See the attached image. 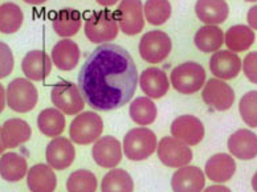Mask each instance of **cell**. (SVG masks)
I'll return each mask as SVG.
<instances>
[{
	"mask_svg": "<svg viewBox=\"0 0 257 192\" xmlns=\"http://www.w3.org/2000/svg\"><path fill=\"white\" fill-rule=\"evenodd\" d=\"M236 163L231 155L228 154H215L207 160L204 172L212 181L224 183L235 175Z\"/></svg>",
	"mask_w": 257,
	"mask_h": 192,
	"instance_id": "24",
	"label": "cell"
},
{
	"mask_svg": "<svg viewBox=\"0 0 257 192\" xmlns=\"http://www.w3.org/2000/svg\"><path fill=\"white\" fill-rule=\"evenodd\" d=\"M37 126H39L41 134H44L47 137H59L65 130V115L55 107L44 109L37 117Z\"/></svg>",
	"mask_w": 257,
	"mask_h": 192,
	"instance_id": "28",
	"label": "cell"
},
{
	"mask_svg": "<svg viewBox=\"0 0 257 192\" xmlns=\"http://www.w3.org/2000/svg\"><path fill=\"white\" fill-rule=\"evenodd\" d=\"M52 61L60 70H72L80 61L81 51L78 45L69 39H63L52 49Z\"/></svg>",
	"mask_w": 257,
	"mask_h": 192,
	"instance_id": "23",
	"label": "cell"
},
{
	"mask_svg": "<svg viewBox=\"0 0 257 192\" xmlns=\"http://www.w3.org/2000/svg\"><path fill=\"white\" fill-rule=\"evenodd\" d=\"M244 74L250 82L257 84V52H250L244 59Z\"/></svg>",
	"mask_w": 257,
	"mask_h": 192,
	"instance_id": "37",
	"label": "cell"
},
{
	"mask_svg": "<svg viewBox=\"0 0 257 192\" xmlns=\"http://www.w3.org/2000/svg\"><path fill=\"white\" fill-rule=\"evenodd\" d=\"M171 4L169 0H147L144 14L146 20L153 26H162L171 18Z\"/></svg>",
	"mask_w": 257,
	"mask_h": 192,
	"instance_id": "34",
	"label": "cell"
},
{
	"mask_svg": "<svg viewBox=\"0 0 257 192\" xmlns=\"http://www.w3.org/2000/svg\"><path fill=\"white\" fill-rule=\"evenodd\" d=\"M204 185L206 175L196 166L179 167L171 177L174 192H203Z\"/></svg>",
	"mask_w": 257,
	"mask_h": 192,
	"instance_id": "15",
	"label": "cell"
},
{
	"mask_svg": "<svg viewBox=\"0 0 257 192\" xmlns=\"http://www.w3.org/2000/svg\"><path fill=\"white\" fill-rule=\"evenodd\" d=\"M225 45L232 52H244L246 49H249L254 43V34L252 28L248 26H237L231 27L225 32L224 36Z\"/></svg>",
	"mask_w": 257,
	"mask_h": 192,
	"instance_id": "29",
	"label": "cell"
},
{
	"mask_svg": "<svg viewBox=\"0 0 257 192\" xmlns=\"http://www.w3.org/2000/svg\"><path fill=\"white\" fill-rule=\"evenodd\" d=\"M134 181L132 175L122 168L109 171L101 181V192H133Z\"/></svg>",
	"mask_w": 257,
	"mask_h": 192,
	"instance_id": "31",
	"label": "cell"
},
{
	"mask_svg": "<svg viewBox=\"0 0 257 192\" xmlns=\"http://www.w3.org/2000/svg\"><path fill=\"white\" fill-rule=\"evenodd\" d=\"M27 184L31 192H55L57 176L49 164L39 163L27 172Z\"/></svg>",
	"mask_w": 257,
	"mask_h": 192,
	"instance_id": "20",
	"label": "cell"
},
{
	"mask_svg": "<svg viewBox=\"0 0 257 192\" xmlns=\"http://www.w3.org/2000/svg\"><path fill=\"white\" fill-rule=\"evenodd\" d=\"M202 98L204 104L217 111H225L232 107L235 101V92L221 80L211 78L203 89Z\"/></svg>",
	"mask_w": 257,
	"mask_h": 192,
	"instance_id": "11",
	"label": "cell"
},
{
	"mask_svg": "<svg viewBox=\"0 0 257 192\" xmlns=\"http://www.w3.org/2000/svg\"><path fill=\"white\" fill-rule=\"evenodd\" d=\"M206 82V70L199 63L187 61L175 67L171 72V85L182 94L199 92Z\"/></svg>",
	"mask_w": 257,
	"mask_h": 192,
	"instance_id": "4",
	"label": "cell"
},
{
	"mask_svg": "<svg viewBox=\"0 0 257 192\" xmlns=\"http://www.w3.org/2000/svg\"><path fill=\"white\" fill-rule=\"evenodd\" d=\"M6 100H7V96H6V90L2 85H0V114L3 113L4 107H6Z\"/></svg>",
	"mask_w": 257,
	"mask_h": 192,
	"instance_id": "40",
	"label": "cell"
},
{
	"mask_svg": "<svg viewBox=\"0 0 257 192\" xmlns=\"http://www.w3.org/2000/svg\"><path fill=\"white\" fill-rule=\"evenodd\" d=\"M246 20H248V24H249L250 28H253V30L257 31V4L248 11Z\"/></svg>",
	"mask_w": 257,
	"mask_h": 192,
	"instance_id": "38",
	"label": "cell"
},
{
	"mask_svg": "<svg viewBox=\"0 0 257 192\" xmlns=\"http://www.w3.org/2000/svg\"><path fill=\"white\" fill-rule=\"evenodd\" d=\"M195 14L200 22L209 26L221 24L229 15V8L224 0H198L195 6Z\"/></svg>",
	"mask_w": 257,
	"mask_h": 192,
	"instance_id": "22",
	"label": "cell"
},
{
	"mask_svg": "<svg viewBox=\"0 0 257 192\" xmlns=\"http://www.w3.org/2000/svg\"><path fill=\"white\" fill-rule=\"evenodd\" d=\"M240 115L249 127H257V90H250L241 97Z\"/></svg>",
	"mask_w": 257,
	"mask_h": 192,
	"instance_id": "35",
	"label": "cell"
},
{
	"mask_svg": "<svg viewBox=\"0 0 257 192\" xmlns=\"http://www.w3.org/2000/svg\"><path fill=\"white\" fill-rule=\"evenodd\" d=\"M194 43L199 51L204 53L217 52L224 43V32L217 26H203L195 34Z\"/></svg>",
	"mask_w": 257,
	"mask_h": 192,
	"instance_id": "27",
	"label": "cell"
},
{
	"mask_svg": "<svg viewBox=\"0 0 257 192\" xmlns=\"http://www.w3.org/2000/svg\"><path fill=\"white\" fill-rule=\"evenodd\" d=\"M140 76L132 55L118 44L98 45L78 73V88L86 104L99 111L115 110L132 100Z\"/></svg>",
	"mask_w": 257,
	"mask_h": 192,
	"instance_id": "1",
	"label": "cell"
},
{
	"mask_svg": "<svg viewBox=\"0 0 257 192\" xmlns=\"http://www.w3.org/2000/svg\"><path fill=\"white\" fill-rule=\"evenodd\" d=\"M114 15L118 27L127 36H136L144 30V7L141 0H122Z\"/></svg>",
	"mask_w": 257,
	"mask_h": 192,
	"instance_id": "9",
	"label": "cell"
},
{
	"mask_svg": "<svg viewBox=\"0 0 257 192\" xmlns=\"http://www.w3.org/2000/svg\"><path fill=\"white\" fill-rule=\"evenodd\" d=\"M0 130H2V127H0ZM6 150V146H4L3 140H2V135H0V155H2V152Z\"/></svg>",
	"mask_w": 257,
	"mask_h": 192,
	"instance_id": "44",
	"label": "cell"
},
{
	"mask_svg": "<svg viewBox=\"0 0 257 192\" xmlns=\"http://www.w3.org/2000/svg\"><path fill=\"white\" fill-rule=\"evenodd\" d=\"M158 147L157 135L154 131L146 127H137L132 129L123 138L122 150L127 156L128 160L140 162L145 160L154 154Z\"/></svg>",
	"mask_w": 257,
	"mask_h": 192,
	"instance_id": "3",
	"label": "cell"
},
{
	"mask_svg": "<svg viewBox=\"0 0 257 192\" xmlns=\"http://www.w3.org/2000/svg\"><path fill=\"white\" fill-rule=\"evenodd\" d=\"M118 35V22L109 10L93 11L85 20V36L94 44H106Z\"/></svg>",
	"mask_w": 257,
	"mask_h": 192,
	"instance_id": "2",
	"label": "cell"
},
{
	"mask_svg": "<svg viewBox=\"0 0 257 192\" xmlns=\"http://www.w3.org/2000/svg\"><path fill=\"white\" fill-rule=\"evenodd\" d=\"M141 57L149 64H161L173 51V41L169 35L159 30L147 32L142 36L138 47Z\"/></svg>",
	"mask_w": 257,
	"mask_h": 192,
	"instance_id": "7",
	"label": "cell"
},
{
	"mask_svg": "<svg viewBox=\"0 0 257 192\" xmlns=\"http://www.w3.org/2000/svg\"><path fill=\"white\" fill-rule=\"evenodd\" d=\"M82 24L81 14L73 8H64L60 10L53 18V30L59 36L72 37L77 34Z\"/></svg>",
	"mask_w": 257,
	"mask_h": 192,
	"instance_id": "26",
	"label": "cell"
},
{
	"mask_svg": "<svg viewBox=\"0 0 257 192\" xmlns=\"http://www.w3.org/2000/svg\"><path fill=\"white\" fill-rule=\"evenodd\" d=\"M171 134L174 138L182 140L188 146L199 144L204 138V125L194 115H180L171 123Z\"/></svg>",
	"mask_w": 257,
	"mask_h": 192,
	"instance_id": "12",
	"label": "cell"
},
{
	"mask_svg": "<svg viewBox=\"0 0 257 192\" xmlns=\"http://www.w3.org/2000/svg\"><path fill=\"white\" fill-rule=\"evenodd\" d=\"M245 2H250V3H253V2H257V0H245Z\"/></svg>",
	"mask_w": 257,
	"mask_h": 192,
	"instance_id": "45",
	"label": "cell"
},
{
	"mask_svg": "<svg viewBox=\"0 0 257 192\" xmlns=\"http://www.w3.org/2000/svg\"><path fill=\"white\" fill-rule=\"evenodd\" d=\"M203 192H232V191L228 188V187H225V185L216 184V185H209V187H207Z\"/></svg>",
	"mask_w": 257,
	"mask_h": 192,
	"instance_id": "39",
	"label": "cell"
},
{
	"mask_svg": "<svg viewBox=\"0 0 257 192\" xmlns=\"http://www.w3.org/2000/svg\"><path fill=\"white\" fill-rule=\"evenodd\" d=\"M28 172L27 159L16 152H7L0 158V176L7 181H19Z\"/></svg>",
	"mask_w": 257,
	"mask_h": 192,
	"instance_id": "25",
	"label": "cell"
},
{
	"mask_svg": "<svg viewBox=\"0 0 257 192\" xmlns=\"http://www.w3.org/2000/svg\"><path fill=\"white\" fill-rule=\"evenodd\" d=\"M103 131V122L94 111H84L72 121L69 129L70 139L77 144L94 143Z\"/></svg>",
	"mask_w": 257,
	"mask_h": 192,
	"instance_id": "5",
	"label": "cell"
},
{
	"mask_svg": "<svg viewBox=\"0 0 257 192\" xmlns=\"http://www.w3.org/2000/svg\"><path fill=\"white\" fill-rule=\"evenodd\" d=\"M51 100L56 109L66 115L77 114L85 107V100L80 88L69 81H60L56 84L52 88Z\"/></svg>",
	"mask_w": 257,
	"mask_h": 192,
	"instance_id": "8",
	"label": "cell"
},
{
	"mask_svg": "<svg viewBox=\"0 0 257 192\" xmlns=\"http://www.w3.org/2000/svg\"><path fill=\"white\" fill-rule=\"evenodd\" d=\"M228 150L235 158L241 160H250L256 158L257 135L250 130H237L228 139Z\"/></svg>",
	"mask_w": 257,
	"mask_h": 192,
	"instance_id": "17",
	"label": "cell"
},
{
	"mask_svg": "<svg viewBox=\"0 0 257 192\" xmlns=\"http://www.w3.org/2000/svg\"><path fill=\"white\" fill-rule=\"evenodd\" d=\"M76 158V150L73 143L64 137H56L52 139L45 150V159L49 166L55 170H65L73 163Z\"/></svg>",
	"mask_w": 257,
	"mask_h": 192,
	"instance_id": "14",
	"label": "cell"
},
{
	"mask_svg": "<svg viewBox=\"0 0 257 192\" xmlns=\"http://www.w3.org/2000/svg\"><path fill=\"white\" fill-rule=\"evenodd\" d=\"M209 69L221 80H232L240 73L241 60L232 51H217L209 59Z\"/></svg>",
	"mask_w": 257,
	"mask_h": 192,
	"instance_id": "16",
	"label": "cell"
},
{
	"mask_svg": "<svg viewBox=\"0 0 257 192\" xmlns=\"http://www.w3.org/2000/svg\"><path fill=\"white\" fill-rule=\"evenodd\" d=\"M0 135L6 148H16L31 139V126L20 118L7 119L2 126Z\"/></svg>",
	"mask_w": 257,
	"mask_h": 192,
	"instance_id": "21",
	"label": "cell"
},
{
	"mask_svg": "<svg viewBox=\"0 0 257 192\" xmlns=\"http://www.w3.org/2000/svg\"><path fill=\"white\" fill-rule=\"evenodd\" d=\"M157 152H158V158L165 166L177 167V168L187 166L194 158L192 150L188 147V144L171 137L162 138L157 147Z\"/></svg>",
	"mask_w": 257,
	"mask_h": 192,
	"instance_id": "10",
	"label": "cell"
},
{
	"mask_svg": "<svg viewBox=\"0 0 257 192\" xmlns=\"http://www.w3.org/2000/svg\"><path fill=\"white\" fill-rule=\"evenodd\" d=\"M140 86L149 98H162L169 92L170 81L167 74L159 68H147L140 76Z\"/></svg>",
	"mask_w": 257,
	"mask_h": 192,
	"instance_id": "18",
	"label": "cell"
},
{
	"mask_svg": "<svg viewBox=\"0 0 257 192\" xmlns=\"http://www.w3.org/2000/svg\"><path fill=\"white\" fill-rule=\"evenodd\" d=\"M23 2H26L27 4H31V6H41L48 0H23Z\"/></svg>",
	"mask_w": 257,
	"mask_h": 192,
	"instance_id": "42",
	"label": "cell"
},
{
	"mask_svg": "<svg viewBox=\"0 0 257 192\" xmlns=\"http://www.w3.org/2000/svg\"><path fill=\"white\" fill-rule=\"evenodd\" d=\"M7 104L16 113H28L33 110L39 100L36 86L27 78H15L8 84Z\"/></svg>",
	"mask_w": 257,
	"mask_h": 192,
	"instance_id": "6",
	"label": "cell"
},
{
	"mask_svg": "<svg viewBox=\"0 0 257 192\" xmlns=\"http://www.w3.org/2000/svg\"><path fill=\"white\" fill-rule=\"evenodd\" d=\"M97 187L96 175L88 170L73 171L66 180L68 192H96Z\"/></svg>",
	"mask_w": 257,
	"mask_h": 192,
	"instance_id": "33",
	"label": "cell"
},
{
	"mask_svg": "<svg viewBox=\"0 0 257 192\" xmlns=\"http://www.w3.org/2000/svg\"><path fill=\"white\" fill-rule=\"evenodd\" d=\"M96 2L99 6H102V7H110V6L117 4L119 0H96Z\"/></svg>",
	"mask_w": 257,
	"mask_h": 192,
	"instance_id": "41",
	"label": "cell"
},
{
	"mask_svg": "<svg viewBox=\"0 0 257 192\" xmlns=\"http://www.w3.org/2000/svg\"><path fill=\"white\" fill-rule=\"evenodd\" d=\"M122 146L117 138L111 135L99 137L94 142L92 155L94 162L103 168H114L122 160Z\"/></svg>",
	"mask_w": 257,
	"mask_h": 192,
	"instance_id": "13",
	"label": "cell"
},
{
	"mask_svg": "<svg viewBox=\"0 0 257 192\" xmlns=\"http://www.w3.org/2000/svg\"><path fill=\"white\" fill-rule=\"evenodd\" d=\"M22 70L32 81H43L52 72V60L43 51H31L23 59Z\"/></svg>",
	"mask_w": 257,
	"mask_h": 192,
	"instance_id": "19",
	"label": "cell"
},
{
	"mask_svg": "<svg viewBox=\"0 0 257 192\" xmlns=\"http://www.w3.org/2000/svg\"><path fill=\"white\" fill-rule=\"evenodd\" d=\"M252 187H253L254 192H257V171L256 174L253 175V177H252Z\"/></svg>",
	"mask_w": 257,
	"mask_h": 192,
	"instance_id": "43",
	"label": "cell"
},
{
	"mask_svg": "<svg viewBox=\"0 0 257 192\" xmlns=\"http://www.w3.org/2000/svg\"><path fill=\"white\" fill-rule=\"evenodd\" d=\"M24 22L22 8L15 3H4L0 6V32L6 35L15 34Z\"/></svg>",
	"mask_w": 257,
	"mask_h": 192,
	"instance_id": "32",
	"label": "cell"
},
{
	"mask_svg": "<svg viewBox=\"0 0 257 192\" xmlns=\"http://www.w3.org/2000/svg\"><path fill=\"white\" fill-rule=\"evenodd\" d=\"M15 68V57L11 48L0 41V80L8 77Z\"/></svg>",
	"mask_w": 257,
	"mask_h": 192,
	"instance_id": "36",
	"label": "cell"
},
{
	"mask_svg": "<svg viewBox=\"0 0 257 192\" xmlns=\"http://www.w3.org/2000/svg\"><path fill=\"white\" fill-rule=\"evenodd\" d=\"M130 118L141 126H147L154 123L158 115L157 106L149 97H138L130 104Z\"/></svg>",
	"mask_w": 257,
	"mask_h": 192,
	"instance_id": "30",
	"label": "cell"
}]
</instances>
